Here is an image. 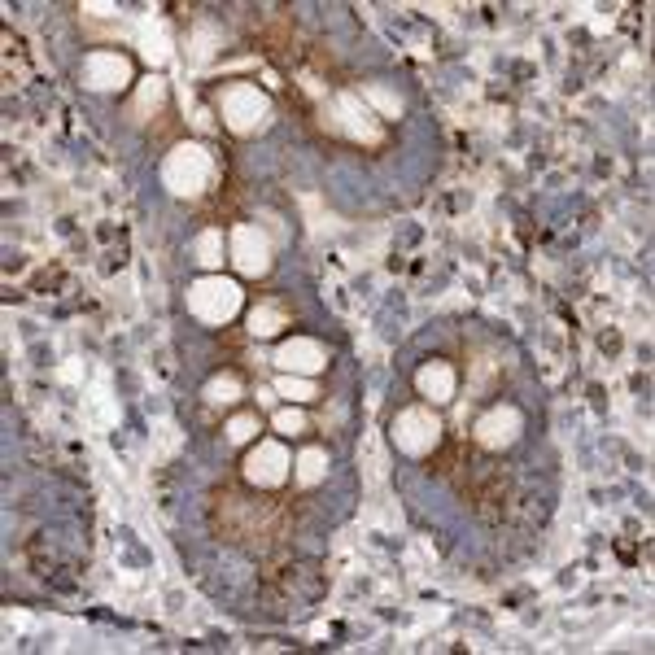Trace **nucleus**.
<instances>
[{
    "mask_svg": "<svg viewBox=\"0 0 655 655\" xmlns=\"http://www.w3.org/2000/svg\"><path fill=\"white\" fill-rule=\"evenodd\" d=\"M219 114H223V127L236 131V136H258L271 123V101L258 83H223Z\"/></svg>",
    "mask_w": 655,
    "mask_h": 655,
    "instance_id": "nucleus-1",
    "label": "nucleus"
},
{
    "mask_svg": "<svg viewBox=\"0 0 655 655\" xmlns=\"http://www.w3.org/2000/svg\"><path fill=\"white\" fill-rule=\"evenodd\" d=\"M162 184L175 197H197L214 184V158L201 145H175L162 162Z\"/></svg>",
    "mask_w": 655,
    "mask_h": 655,
    "instance_id": "nucleus-2",
    "label": "nucleus"
},
{
    "mask_svg": "<svg viewBox=\"0 0 655 655\" xmlns=\"http://www.w3.org/2000/svg\"><path fill=\"white\" fill-rule=\"evenodd\" d=\"M188 311L206 328L228 324V319L241 311V284L228 276H201L193 289H188Z\"/></svg>",
    "mask_w": 655,
    "mask_h": 655,
    "instance_id": "nucleus-3",
    "label": "nucleus"
},
{
    "mask_svg": "<svg viewBox=\"0 0 655 655\" xmlns=\"http://www.w3.org/2000/svg\"><path fill=\"white\" fill-rule=\"evenodd\" d=\"M437 442H442V420L433 415V407H407V411H398V420H393V446H398L402 455L420 459Z\"/></svg>",
    "mask_w": 655,
    "mask_h": 655,
    "instance_id": "nucleus-4",
    "label": "nucleus"
},
{
    "mask_svg": "<svg viewBox=\"0 0 655 655\" xmlns=\"http://www.w3.org/2000/svg\"><path fill=\"white\" fill-rule=\"evenodd\" d=\"M79 79H83V88H92V92H118L131 83V62L114 49H97L83 57Z\"/></svg>",
    "mask_w": 655,
    "mask_h": 655,
    "instance_id": "nucleus-5",
    "label": "nucleus"
},
{
    "mask_svg": "<svg viewBox=\"0 0 655 655\" xmlns=\"http://www.w3.org/2000/svg\"><path fill=\"white\" fill-rule=\"evenodd\" d=\"M232 262L241 276H267L271 271V241L267 232L254 228V223H241V228H232Z\"/></svg>",
    "mask_w": 655,
    "mask_h": 655,
    "instance_id": "nucleus-6",
    "label": "nucleus"
},
{
    "mask_svg": "<svg viewBox=\"0 0 655 655\" xmlns=\"http://www.w3.org/2000/svg\"><path fill=\"white\" fill-rule=\"evenodd\" d=\"M289 468H293V459H289V450H284L280 442H258L245 455L249 485H262V490H276V485L289 481Z\"/></svg>",
    "mask_w": 655,
    "mask_h": 655,
    "instance_id": "nucleus-7",
    "label": "nucleus"
},
{
    "mask_svg": "<svg viewBox=\"0 0 655 655\" xmlns=\"http://www.w3.org/2000/svg\"><path fill=\"white\" fill-rule=\"evenodd\" d=\"M276 367L284 376H315L328 367V350L315 337H293L276 350Z\"/></svg>",
    "mask_w": 655,
    "mask_h": 655,
    "instance_id": "nucleus-8",
    "label": "nucleus"
},
{
    "mask_svg": "<svg viewBox=\"0 0 655 655\" xmlns=\"http://www.w3.org/2000/svg\"><path fill=\"white\" fill-rule=\"evenodd\" d=\"M520 428H524V415L516 411V407H490L476 420V442L481 446H490V450H503V446H511L520 437Z\"/></svg>",
    "mask_w": 655,
    "mask_h": 655,
    "instance_id": "nucleus-9",
    "label": "nucleus"
},
{
    "mask_svg": "<svg viewBox=\"0 0 655 655\" xmlns=\"http://www.w3.org/2000/svg\"><path fill=\"white\" fill-rule=\"evenodd\" d=\"M337 131H345V136H354V140H363V145H376L380 140V118L367 110L363 97H354V92H341L337 97Z\"/></svg>",
    "mask_w": 655,
    "mask_h": 655,
    "instance_id": "nucleus-10",
    "label": "nucleus"
},
{
    "mask_svg": "<svg viewBox=\"0 0 655 655\" xmlns=\"http://www.w3.org/2000/svg\"><path fill=\"white\" fill-rule=\"evenodd\" d=\"M415 389H420V398H428L437 407V402H450L455 398V367L446 359H428L420 372H415Z\"/></svg>",
    "mask_w": 655,
    "mask_h": 655,
    "instance_id": "nucleus-11",
    "label": "nucleus"
},
{
    "mask_svg": "<svg viewBox=\"0 0 655 655\" xmlns=\"http://www.w3.org/2000/svg\"><path fill=\"white\" fill-rule=\"evenodd\" d=\"M140 53L149 57L153 66H166L171 62V27H166L162 18H145V27H140Z\"/></svg>",
    "mask_w": 655,
    "mask_h": 655,
    "instance_id": "nucleus-12",
    "label": "nucleus"
},
{
    "mask_svg": "<svg viewBox=\"0 0 655 655\" xmlns=\"http://www.w3.org/2000/svg\"><path fill=\"white\" fill-rule=\"evenodd\" d=\"M324 472H328V450H319V446H306L302 455H297V463H293V481L306 485V490L324 481Z\"/></svg>",
    "mask_w": 655,
    "mask_h": 655,
    "instance_id": "nucleus-13",
    "label": "nucleus"
},
{
    "mask_svg": "<svg viewBox=\"0 0 655 655\" xmlns=\"http://www.w3.org/2000/svg\"><path fill=\"white\" fill-rule=\"evenodd\" d=\"M280 328H289V315H284L280 302H258L254 311H249V332H254V337H276Z\"/></svg>",
    "mask_w": 655,
    "mask_h": 655,
    "instance_id": "nucleus-14",
    "label": "nucleus"
},
{
    "mask_svg": "<svg viewBox=\"0 0 655 655\" xmlns=\"http://www.w3.org/2000/svg\"><path fill=\"white\" fill-rule=\"evenodd\" d=\"M162 101H166V83H162L158 75H149V79L136 88V101H131V118H145L149 110H162Z\"/></svg>",
    "mask_w": 655,
    "mask_h": 655,
    "instance_id": "nucleus-15",
    "label": "nucleus"
},
{
    "mask_svg": "<svg viewBox=\"0 0 655 655\" xmlns=\"http://www.w3.org/2000/svg\"><path fill=\"white\" fill-rule=\"evenodd\" d=\"M193 254H197V262L201 267H210V271H219L223 267V232H214V228H206L193 241Z\"/></svg>",
    "mask_w": 655,
    "mask_h": 655,
    "instance_id": "nucleus-16",
    "label": "nucleus"
},
{
    "mask_svg": "<svg viewBox=\"0 0 655 655\" xmlns=\"http://www.w3.org/2000/svg\"><path fill=\"white\" fill-rule=\"evenodd\" d=\"M276 393H280V398H293V402H311V398H319V389H315L311 376H280V380H276Z\"/></svg>",
    "mask_w": 655,
    "mask_h": 655,
    "instance_id": "nucleus-17",
    "label": "nucleus"
},
{
    "mask_svg": "<svg viewBox=\"0 0 655 655\" xmlns=\"http://www.w3.org/2000/svg\"><path fill=\"white\" fill-rule=\"evenodd\" d=\"M363 97L372 101V105H376V110L385 114V118H398V114H402V97H398V92H389L385 83H367V88H363Z\"/></svg>",
    "mask_w": 655,
    "mask_h": 655,
    "instance_id": "nucleus-18",
    "label": "nucleus"
},
{
    "mask_svg": "<svg viewBox=\"0 0 655 655\" xmlns=\"http://www.w3.org/2000/svg\"><path fill=\"white\" fill-rule=\"evenodd\" d=\"M241 398V376H214L206 385V402H214V407H223V402H236Z\"/></svg>",
    "mask_w": 655,
    "mask_h": 655,
    "instance_id": "nucleus-19",
    "label": "nucleus"
},
{
    "mask_svg": "<svg viewBox=\"0 0 655 655\" xmlns=\"http://www.w3.org/2000/svg\"><path fill=\"white\" fill-rule=\"evenodd\" d=\"M214 44H219V31H214L210 22H201V27H197V40H193V62H197V66L214 53Z\"/></svg>",
    "mask_w": 655,
    "mask_h": 655,
    "instance_id": "nucleus-20",
    "label": "nucleus"
},
{
    "mask_svg": "<svg viewBox=\"0 0 655 655\" xmlns=\"http://www.w3.org/2000/svg\"><path fill=\"white\" fill-rule=\"evenodd\" d=\"M254 433H258V415H236V420L228 424V437H232L236 446L249 442V437H254Z\"/></svg>",
    "mask_w": 655,
    "mask_h": 655,
    "instance_id": "nucleus-21",
    "label": "nucleus"
},
{
    "mask_svg": "<svg viewBox=\"0 0 655 655\" xmlns=\"http://www.w3.org/2000/svg\"><path fill=\"white\" fill-rule=\"evenodd\" d=\"M302 428H306V415L302 411H280L276 415V433H302Z\"/></svg>",
    "mask_w": 655,
    "mask_h": 655,
    "instance_id": "nucleus-22",
    "label": "nucleus"
},
{
    "mask_svg": "<svg viewBox=\"0 0 655 655\" xmlns=\"http://www.w3.org/2000/svg\"><path fill=\"white\" fill-rule=\"evenodd\" d=\"M83 14H101L105 18V14H114V5H83Z\"/></svg>",
    "mask_w": 655,
    "mask_h": 655,
    "instance_id": "nucleus-23",
    "label": "nucleus"
}]
</instances>
